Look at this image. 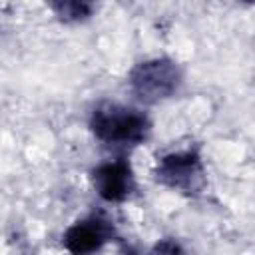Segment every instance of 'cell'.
<instances>
[{
  "label": "cell",
  "instance_id": "obj_1",
  "mask_svg": "<svg viewBox=\"0 0 255 255\" xmlns=\"http://www.w3.org/2000/svg\"><path fill=\"white\" fill-rule=\"evenodd\" d=\"M88 126L98 141L112 147H135L151 133V120L143 110L116 102L98 104Z\"/></svg>",
  "mask_w": 255,
  "mask_h": 255
},
{
  "label": "cell",
  "instance_id": "obj_2",
  "mask_svg": "<svg viewBox=\"0 0 255 255\" xmlns=\"http://www.w3.org/2000/svg\"><path fill=\"white\" fill-rule=\"evenodd\" d=\"M183 72L179 64L165 56H155L137 62L128 74L129 92L143 104H157L169 100L179 92Z\"/></svg>",
  "mask_w": 255,
  "mask_h": 255
},
{
  "label": "cell",
  "instance_id": "obj_3",
  "mask_svg": "<svg viewBox=\"0 0 255 255\" xmlns=\"http://www.w3.org/2000/svg\"><path fill=\"white\" fill-rule=\"evenodd\" d=\"M153 177L159 185L179 193L195 195L205 185V165L197 149H177L161 155L155 163Z\"/></svg>",
  "mask_w": 255,
  "mask_h": 255
},
{
  "label": "cell",
  "instance_id": "obj_4",
  "mask_svg": "<svg viewBox=\"0 0 255 255\" xmlns=\"http://www.w3.org/2000/svg\"><path fill=\"white\" fill-rule=\"evenodd\" d=\"M114 239V221L104 213H90L64 231L62 245L70 255H96Z\"/></svg>",
  "mask_w": 255,
  "mask_h": 255
},
{
  "label": "cell",
  "instance_id": "obj_5",
  "mask_svg": "<svg viewBox=\"0 0 255 255\" xmlns=\"http://www.w3.org/2000/svg\"><path fill=\"white\" fill-rule=\"evenodd\" d=\"M92 185L106 203H122L135 191V175L128 157L106 159L92 169Z\"/></svg>",
  "mask_w": 255,
  "mask_h": 255
},
{
  "label": "cell",
  "instance_id": "obj_6",
  "mask_svg": "<svg viewBox=\"0 0 255 255\" xmlns=\"http://www.w3.org/2000/svg\"><path fill=\"white\" fill-rule=\"evenodd\" d=\"M52 12L62 22H82L88 20L94 14V4L82 2V0H64V2H52Z\"/></svg>",
  "mask_w": 255,
  "mask_h": 255
},
{
  "label": "cell",
  "instance_id": "obj_7",
  "mask_svg": "<svg viewBox=\"0 0 255 255\" xmlns=\"http://www.w3.org/2000/svg\"><path fill=\"white\" fill-rule=\"evenodd\" d=\"M126 255H189L187 249L173 237L157 239L145 253H135L131 249H126Z\"/></svg>",
  "mask_w": 255,
  "mask_h": 255
}]
</instances>
